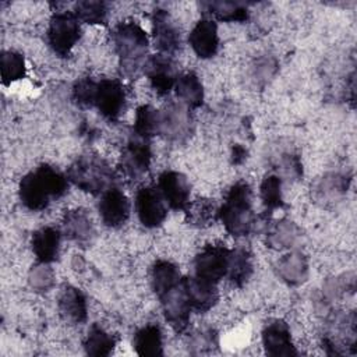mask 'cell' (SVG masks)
Masks as SVG:
<instances>
[{"instance_id":"1","label":"cell","mask_w":357,"mask_h":357,"mask_svg":"<svg viewBox=\"0 0 357 357\" xmlns=\"http://www.w3.org/2000/svg\"><path fill=\"white\" fill-rule=\"evenodd\" d=\"M68 188L67 174L50 165H40L25 174L18 185L22 205L29 211H42L61 198Z\"/></svg>"},{"instance_id":"2","label":"cell","mask_w":357,"mask_h":357,"mask_svg":"<svg viewBox=\"0 0 357 357\" xmlns=\"http://www.w3.org/2000/svg\"><path fill=\"white\" fill-rule=\"evenodd\" d=\"M218 219L226 231L234 237L247 236L255 226V215L252 212V191L245 181L233 184L220 208H218Z\"/></svg>"},{"instance_id":"3","label":"cell","mask_w":357,"mask_h":357,"mask_svg":"<svg viewBox=\"0 0 357 357\" xmlns=\"http://www.w3.org/2000/svg\"><path fill=\"white\" fill-rule=\"evenodd\" d=\"M113 42L121 73L128 78L137 77L146 60L149 40L145 31L134 21H124L114 28Z\"/></svg>"},{"instance_id":"4","label":"cell","mask_w":357,"mask_h":357,"mask_svg":"<svg viewBox=\"0 0 357 357\" xmlns=\"http://www.w3.org/2000/svg\"><path fill=\"white\" fill-rule=\"evenodd\" d=\"M67 178L82 191L102 195L116 187V174L106 160L96 155H82L67 169Z\"/></svg>"},{"instance_id":"5","label":"cell","mask_w":357,"mask_h":357,"mask_svg":"<svg viewBox=\"0 0 357 357\" xmlns=\"http://www.w3.org/2000/svg\"><path fill=\"white\" fill-rule=\"evenodd\" d=\"M46 36L50 49L60 57H66L81 38L79 20L71 11L54 13L49 21Z\"/></svg>"},{"instance_id":"6","label":"cell","mask_w":357,"mask_h":357,"mask_svg":"<svg viewBox=\"0 0 357 357\" xmlns=\"http://www.w3.org/2000/svg\"><path fill=\"white\" fill-rule=\"evenodd\" d=\"M230 250L223 245H206L194 259L195 276L212 283L220 282L227 275Z\"/></svg>"},{"instance_id":"7","label":"cell","mask_w":357,"mask_h":357,"mask_svg":"<svg viewBox=\"0 0 357 357\" xmlns=\"http://www.w3.org/2000/svg\"><path fill=\"white\" fill-rule=\"evenodd\" d=\"M135 212L148 229L158 227L163 223L167 215V204L165 202L158 187H141L135 194Z\"/></svg>"},{"instance_id":"8","label":"cell","mask_w":357,"mask_h":357,"mask_svg":"<svg viewBox=\"0 0 357 357\" xmlns=\"http://www.w3.org/2000/svg\"><path fill=\"white\" fill-rule=\"evenodd\" d=\"M152 160V151L149 139L134 137L123 149L120 158V169L130 180H139L149 169Z\"/></svg>"},{"instance_id":"9","label":"cell","mask_w":357,"mask_h":357,"mask_svg":"<svg viewBox=\"0 0 357 357\" xmlns=\"http://www.w3.org/2000/svg\"><path fill=\"white\" fill-rule=\"evenodd\" d=\"M93 106L105 119L110 121L117 120L126 106V91L121 82L113 78L98 81Z\"/></svg>"},{"instance_id":"10","label":"cell","mask_w":357,"mask_h":357,"mask_svg":"<svg viewBox=\"0 0 357 357\" xmlns=\"http://www.w3.org/2000/svg\"><path fill=\"white\" fill-rule=\"evenodd\" d=\"M142 71L149 79L153 91L162 96L167 95L174 88L178 78L176 66L170 56L160 53L146 57Z\"/></svg>"},{"instance_id":"11","label":"cell","mask_w":357,"mask_h":357,"mask_svg":"<svg viewBox=\"0 0 357 357\" xmlns=\"http://www.w3.org/2000/svg\"><path fill=\"white\" fill-rule=\"evenodd\" d=\"M152 35L155 47L160 54L172 56L181 46V35L178 26L163 8L153 10L152 14Z\"/></svg>"},{"instance_id":"12","label":"cell","mask_w":357,"mask_h":357,"mask_svg":"<svg viewBox=\"0 0 357 357\" xmlns=\"http://www.w3.org/2000/svg\"><path fill=\"white\" fill-rule=\"evenodd\" d=\"M192 132V116L183 103H170L160 112V135L170 141H184Z\"/></svg>"},{"instance_id":"13","label":"cell","mask_w":357,"mask_h":357,"mask_svg":"<svg viewBox=\"0 0 357 357\" xmlns=\"http://www.w3.org/2000/svg\"><path fill=\"white\" fill-rule=\"evenodd\" d=\"M262 344L265 353L272 357H291L298 354L293 344L289 325L279 318L269 319L264 325Z\"/></svg>"},{"instance_id":"14","label":"cell","mask_w":357,"mask_h":357,"mask_svg":"<svg viewBox=\"0 0 357 357\" xmlns=\"http://www.w3.org/2000/svg\"><path fill=\"white\" fill-rule=\"evenodd\" d=\"M158 190L167 206L174 211H185L190 204L188 178L176 170H166L158 178Z\"/></svg>"},{"instance_id":"15","label":"cell","mask_w":357,"mask_h":357,"mask_svg":"<svg viewBox=\"0 0 357 357\" xmlns=\"http://www.w3.org/2000/svg\"><path fill=\"white\" fill-rule=\"evenodd\" d=\"M159 300L167 324L178 333L185 332L190 325L191 305L185 297L181 282L178 286L159 297Z\"/></svg>"},{"instance_id":"16","label":"cell","mask_w":357,"mask_h":357,"mask_svg":"<svg viewBox=\"0 0 357 357\" xmlns=\"http://www.w3.org/2000/svg\"><path fill=\"white\" fill-rule=\"evenodd\" d=\"M98 209L107 227H120L130 216V201L121 190L112 187L100 195Z\"/></svg>"},{"instance_id":"17","label":"cell","mask_w":357,"mask_h":357,"mask_svg":"<svg viewBox=\"0 0 357 357\" xmlns=\"http://www.w3.org/2000/svg\"><path fill=\"white\" fill-rule=\"evenodd\" d=\"M181 286L191 305V310H195L198 312H205L211 310L219 298L216 284L205 279H201L195 275L181 278Z\"/></svg>"},{"instance_id":"18","label":"cell","mask_w":357,"mask_h":357,"mask_svg":"<svg viewBox=\"0 0 357 357\" xmlns=\"http://www.w3.org/2000/svg\"><path fill=\"white\" fill-rule=\"evenodd\" d=\"M194 53L201 59H211L219 49L218 25L211 18L199 20L188 35Z\"/></svg>"},{"instance_id":"19","label":"cell","mask_w":357,"mask_h":357,"mask_svg":"<svg viewBox=\"0 0 357 357\" xmlns=\"http://www.w3.org/2000/svg\"><path fill=\"white\" fill-rule=\"evenodd\" d=\"M57 307L60 315L71 324H82L88 317V304L84 293L74 286H64L60 291Z\"/></svg>"},{"instance_id":"20","label":"cell","mask_w":357,"mask_h":357,"mask_svg":"<svg viewBox=\"0 0 357 357\" xmlns=\"http://www.w3.org/2000/svg\"><path fill=\"white\" fill-rule=\"evenodd\" d=\"M60 243L61 233L59 229L46 226L36 230L32 234L31 245L38 262L52 264L53 261H56L60 252Z\"/></svg>"},{"instance_id":"21","label":"cell","mask_w":357,"mask_h":357,"mask_svg":"<svg viewBox=\"0 0 357 357\" xmlns=\"http://www.w3.org/2000/svg\"><path fill=\"white\" fill-rule=\"evenodd\" d=\"M63 229L67 238L77 243L78 245L91 244L95 236L93 225L89 216L86 215L85 211H81V209L68 211L66 213L63 220Z\"/></svg>"},{"instance_id":"22","label":"cell","mask_w":357,"mask_h":357,"mask_svg":"<svg viewBox=\"0 0 357 357\" xmlns=\"http://www.w3.org/2000/svg\"><path fill=\"white\" fill-rule=\"evenodd\" d=\"M181 282V275L177 268L170 261L159 259L151 268V286L158 297H162Z\"/></svg>"},{"instance_id":"23","label":"cell","mask_w":357,"mask_h":357,"mask_svg":"<svg viewBox=\"0 0 357 357\" xmlns=\"http://www.w3.org/2000/svg\"><path fill=\"white\" fill-rule=\"evenodd\" d=\"M278 273L290 286L301 284L308 278V262L301 252H289L278 261Z\"/></svg>"},{"instance_id":"24","label":"cell","mask_w":357,"mask_h":357,"mask_svg":"<svg viewBox=\"0 0 357 357\" xmlns=\"http://www.w3.org/2000/svg\"><path fill=\"white\" fill-rule=\"evenodd\" d=\"M201 8L205 14L223 22H244L248 20V10L240 1L213 0L202 1Z\"/></svg>"},{"instance_id":"25","label":"cell","mask_w":357,"mask_h":357,"mask_svg":"<svg viewBox=\"0 0 357 357\" xmlns=\"http://www.w3.org/2000/svg\"><path fill=\"white\" fill-rule=\"evenodd\" d=\"M132 347L138 356H162L163 336L160 328L155 324L139 328L132 337Z\"/></svg>"},{"instance_id":"26","label":"cell","mask_w":357,"mask_h":357,"mask_svg":"<svg viewBox=\"0 0 357 357\" xmlns=\"http://www.w3.org/2000/svg\"><path fill=\"white\" fill-rule=\"evenodd\" d=\"M174 91L177 98L181 100L183 105H185L190 110L197 109L204 102V86L199 79V77L190 71L185 74H181L174 85Z\"/></svg>"},{"instance_id":"27","label":"cell","mask_w":357,"mask_h":357,"mask_svg":"<svg viewBox=\"0 0 357 357\" xmlns=\"http://www.w3.org/2000/svg\"><path fill=\"white\" fill-rule=\"evenodd\" d=\"M252 255L245 248L230 250L226 278H229L231 283L241 287L244 283H247V280L252 275Z\"/></svg>"},{"instance_id":"28","label":"cell","mask_w":357,"mask_h":357,"mask_svg":"<svg viewBox=\"0 0 357 357\" xmlns=\"http://www.w3.org/2000/svg\"><path fill=\"white\" fill-rule=\"evenodd\" d=\"M116 346V337L105 331L102 326L93 324L84 342L85 353L95 357H105L109 356Z\"/></svg>"},{"instance_id":"29","label":"cell","mask_w":357,"mask_h":357,"mask_svg":"<svg viewBox=\"0 0 357 357\" xmlns=\"http://www.w3.org/2000/svg\"><path fill=\"white\" fill-rule=\"evenodd\" d=\"M134 132L137 137L149 139L160 134V112L151 105H142L135 112Z\"/></svg>"},{"instance_id":"30","label":"cell","mask_w":357,"mask_h":357,"mask_svg":"<svg viewBox=\"0 0 357 357\" xmlns=\"http://www.w3.org/2000/svg\"><path fill=\"white\" fill-rule=\"evenodd\" d=\"M301 237V230L290 220H280L275 223L268 231V244L273 248H291Z\"/></svg>"},{"instance_id":"31","label":"cell","mask_w":357,"mask_h":357,"mask_svg":"<svg viewBox=\"0 0 357 357\" xmlns=\"http://www.w3.org/2000/svg\"><path fill=\"white\" fill-rule=\"evenodd\" d=\"M25 59L15 50H3L0 54V71L4 85H10L25 77Z\"/></svg>"},{"instance_id":"32","label":"cell","mask_w":357,"mask_h":357,"mask_svg":"<svg viewBox=\"0 0 357 357\" xmlns=\"http://www.w3.org/2000/svg\"><path fill=\"white\" fill-rule=\"evenodd\" d=\"M107 3L102 0H81L74 6V14L79 21L92 25L106 24L107 20Z\"/></svg>"},{"instance_id":"33","label":"cell","mask_w":357,"mask_h":357,"mask_svg":"<svg viewBox=\"0 0 357 357\" xmlns=\"http://www.w3.org/2000/svg\"><path fill=\"white\" fill-rule=\"evenodd\" d=\"M259 195L264 206L268 211H275L283 206V195H282V178L276 174H268L261 185Z\"/></svg>"},{"instance_id":"34","label":"cell","mask_w":357,"mask_h":357,"mask_svg":"<svg viewBox=\"0 0 357 357\" xmlns=\"http://www.w3.org/2000/svg\"><path fill=\"white\" fill-rule=\"evenodd\" d=\"M28 282L31 289H33L38 293H46L52 289L54 283V272L50 268V264L38 262L28 275Z\"/></svg>"},{"instance_id":"35","label":"cell","mask_w":357,"mask_h":357,"mask_svg":"<svg viewBox=\"0 0 357 357\" xmlns=\"http://www.w3.org/2000/svg\"><path fill=\"white\" fill-rule=\"evenodd\" d=\"M218 346V335L211 328H199L190 335L188 349L192 354L212 351Z\"/></svg>"},{"instance_id":"36","label":"cell","mask_w":357,"mask_h":357,"mask_svg":"<svg viewBox=\"0 0 357 357\" xmlns=\"http://www.w3.org/2000/svg\"><path fill=\"white\" fill-rule=\"evenodd\" d=\"M98 82L89 77L75 81L73 86V99L81 107H92L95 105Z\"/></svg>"},{"instance_id":"37","label":"cell","mask_w":357,"mask_h":357,"mask_svg":"<svg viewBox=\"0 0 357 357\" xmlns=\"http://www.w3.org/2000/svg\"><path fill=\"white\" fill-rule=\"evenodd\" d=\"M185 211H188L190 219L198 225H209L211 220L218 218V209L215 208L213 202L205 199L198 201L192 208H187Z\"/></svg>"},{"instance_id":"38","label":"cell","mask_w":357,"mask_h":357,"mask_svg":"<svg viewBox=\"0 0 357 357\" xmlns=\"http://www.w3.org/2000/svg\"><path fill=\"white\" fill-rule=\"evenodd\" d=\"M247 158V152H245V148L241 146V145H234L233 146V152H231V159H233V163L234 165H240Z\"/></svg>"}]
</instances>
